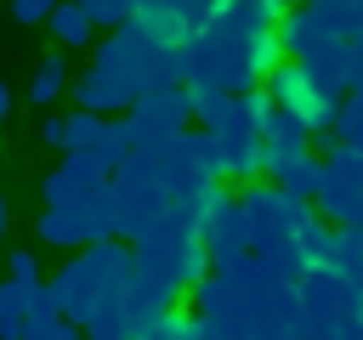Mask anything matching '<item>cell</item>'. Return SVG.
<instances>
[{
  "label": "cell",
  "instance_id": "21",
  "mask_svg": "<svg viewBox=\"0 0 363 340\" xmlns=\"http://www.w3.org/2000/svg\"><path fill=\"white\" fill-rule=\"evenodd\" d=\"M272 187H284L289 198H301V204H318V193H323V159H301L284 181H272Z\"/></svg>",
  "mask_w": 363,
  "mask_h": 340
},
{
  "label": "cell",
  "instance_id": "5",
  "mask_svg": "<svg viewBox=\"0 0 363 340\" xmlns=\"http://www.w3.org/2000/svg\"><path fill=\"white\" fill-rule=\"evenodd\" d=\"M267 119H272V96H267V91L233 96L227 119L210 130L216 147H221V170H227V176H238V181L267 176Z\"/></svg>",
  "mask_w": 363,
  "mask_h": 340
},
{
  "label": "cell",
  "instance_id": "1",
  "mask_svg": "<svg viewBox=\"0 0 363 340\" xmlns=\"http://www.w3.org/2000/svg\"><path fill=\"white\" fill-rule=\"evenodd\" d=\"M238 204H244V221H250V249L272 266V278L301 283V278H306L301 232L318 221V210L301 204V198H289L284 187H250Z\"/></svg>",
  "mask_w": 363,
  "mask_h": 340
},
{
  "label": "cell",
  "instance_id": "27",
  "mask_svg": "<svg viewBox=\"0 0 363 340\" xmlns=\"http://www.w3.org/2000/svg\"><path fill=\"white\" fill-rule=\"evenodd\" d=\"M6 119H11V85L0 79V125H6Z\"/></svg>",
  "mask_w": 363,
  "mask_h": 340
},
{
  "label": "cell",
  "instance_id": "19",
  "mask_svg": "<svg viewBox=\"0 0 363 340\" xmlns=\"http://www.w3.org/2000/svg\"><path fill=\"white\" fill-rule=\"evenodd\" d=\"M62 91H68V68H62V57H45V62L34 68V79H28V102H34V108H51Z\"/></svg>",
  "mask_w": 363,
  "mask_h": 340
},
{
  "label": "cell",
  "instance_id": "7",
  "mask_svg": "<svg viewBox=\"0 0 363 340\" xmlns=\"http://www.w3.org/2000/svg\"><path fill=\"white\" fill-rule=\"evenodd\" d=\"M318 215L335 232H357L363 227V153L352 142H329L323 159V193H318Z\"/></svg>",
  "mask_w": 363,
  "mask_h": 340
},
{
  "label": "cell",
  "instance_id": "9",
  "mask_svg": "<svg viewBox=\"0 0 363 340\" xmlns=\"http://www.w3.org/2000/svg\"><path fill=\"white\" fill-rule=\"evenodd\" d=\"M261 91L272 96V108H278V113H295L312 136H335V130H340V108H346V102L323 96L301 62H278V68H272V79H267Z\"/></svg>",
  "mask_w": 363,
  "mask_h": 340
},
{
  "label": "cell",
  "instance_id": "2",
  "mask_svg": "<svg viewBox=\"0 0 363 340\" xmlns=\"http://www.w3.org/2000/svg\"><path fill=\"white\" fill-rule=\"evenodd\" d=\"M91 68H96V74H108V79H119L136 102H142V96H153V91H164V85H187V62H182V51L153 45L136 23H130V28H113V34L96 45Z\"/></svg>",
  "mask_w": 363,
  "mask_h": 340
},
{
  "label": "cell",
  "instance_id": "20",
  "mask_svg": "<svg viewBox=\"0 0 363 340\" xmlns=\"http://www.w3.org/2000/svg\"><path fill=\"white\" fill-rule=\"evenodd\" d=\"M187 102H193L199 130H216V125L227 119V108H233V96H227V91H216V85H187Z\"/></svg>",
  "mask_w": 363,
  "mask_h": 340
},
{
  "label": "cell",
  "instance_id": "30",
  "mask_svg": "<svg viewBox=\"0 0 363 340\" xmlns=\"http://www.w3.org/2000/svg\"><path fill=\"white\" fill-rule=\"evenodd\" d=\"M301 6H312V0H301Z\"/></svg>",
  "mask_w": 363,
  "mask_h": 340
},
{
  "label": "cell",
  "instance_id": "23",
  "mask_svg": "<svg viewBox=\"0 0 363 340\" xmlns=\"http://www.w3.org/2000/svg\"><path fill=\"white\" fill-rule=\"evenodd\" d=\"M182 334H187V317H182V306H176V312H159L153 323H142L130 340H182Z\"/></svg>",
  "mask_w": 363,
  "mask_h": 340
},
{
  "label": "cell",
  "instance_id": "16",
  "mask_svg": "<svg viewBox=\"0 0 363 340\" xmlns=\"http://www.w3.org/2000/svg\"><path fill=\"white\" fill-rule=\"evenodd\" d=\"M193 306H199V317H210V323H227V317H255V312H250V295H244L227 272H210V278L193 289Z\"/></svg>",
  "mask_w": 363,
  "mask_h": 340
},
{
  "label": "cell",
  "instance_id": "13",
  "mask_svg": "<svg viewBox=\"0 0 363 340\" xmlns=\"http://www.w3.org/2000/svg\"><path fill=\"white\" fill-rule=\"evenodd\" d=\"M306 142H312V130H306L295 113H278V108H272V119H267V176L284 181L301 159H312Z\"/></svg>",
  "mask_w": 363,
  "mask_h": 340
},
{
  "label": "cell",
  "instance_id": "8",
  "mask_svg": "<svg viewBox=\"0 0 363 340\" xmlns=\"http://www.w3.org/2000/svg\"><path fill=\"white\" fill-rule=\"evenodd\" d=\"M153 164H159V187L170 193V204H176L182 193L216 187V181L227 176V170H221V147H216V136H210V130H187L182 142L159 147V153H153Z\"/></svg>",
  "mask_w": 363,
  "mask_h": 340
},
{
  "label": "cell",
  "instance_id": "28",
  "mask_svg": "<svg viewBox=\"0 0 363 340\" xmlns=\"http://www.w3.org/2000/svg\"><path fill=\"white\" fill-rule=\"evenodd\" d=\"M6 221H11V210H6V198H0V238H6Z\"/></svg>",
  "mask_w": 363,
  "mask_h": 340
},
{
  "label": "cell",
  "instance_id": "17",
  "mask_svg": "<svg viewBox=\"0 0 363 340\" xmlns=\"http://www.w3.org/2000/svg\"><path fill=\"white\" fill-rule=\"evenodd\" d=\"M0 340H28V283H0Z\"/></svg>",
  "mask_w": 363,
  "mask_h": 340
},
{
  "label": "cell",
  "instance_id": "25",
  "mask_svg": "<svg viewBox=\"0 0 363 340\" xmlns=\"http://www.w3.org/2000/svg\"><path fill=\"white\" fill-rule=\"evenodd\" d=\"M62 0H11V17L17 23H51Z\"/></svg>",
  "mask_w": 363,
  "mask_h": 340
},
{
  "label": "cell",
  "instance_id": "22",
  "mask_svg": "<svg viewBox=\"0 0 363 340\" xmlns=\"http://www.w3.org/2000/svg\"><path fill=\"white\" fill-rule=\"evenodd\" d=\"M136 11H142V0H96L91 23L96 28H125V23H136Z\"/></svg>",
  "mask_w": 363,
  "mask_h": 340
},
{
  "label": "cell",
  "instance_id": "4",
  "mask_svg": "<svg viewBox=\"0 0 363 340\" xmlns=\"http://www.w3.org/2000/svg\"><path fill=\"white\" fill-rule=\"evenodd\" d=\"M130 272H136V255H130V244H119V238H113V244H91V249L68 255V261L57 266V278H51L62 317L85 329V317L96 312V300H102L119 278H130Z\"/></svg>",
  "mask_w": 363,
  "mask_h": 340
},
{
  "label": "cell",
  "instance_id": "11",
  "mask_svg": "<svg viewBox=\"0 0 363 340\" xmlns=\"http://www.w3.org/2000/svg\"><path fill=\"white\" fill-rule=\"evenodd\" d=\"M108 181H113V170H108L96 153H68V159H57V170L45 176L40 198H45V210H57V204H79V198L102 193Z\"/></svg>",
  "mask_w": 363,
  "mask_h": 340
},
{
  "label": "cell",
  "instance_id": "12",
  "mask_svg": "<svg viewBox=\"0 0 363 340\" xmlns=\"http://www.w3.org/2000/svg\"><path fill=\"white\" fill-rule=\"evenodd\" d=\"M204 249H210V266H216V272H233L238 261L255 255V249H250V221H244V204H238V198H227V204L210 215Z\"/></svg>",
  "mask_w": 363,
  "mask_h": 340
},
{
  "label": "cell",
  "instance_id": "24",
  "mask_svg": "<svg viewBox=\"0 0 363 340\" xmlns=\"http://www.w3.org/2000/svg\"><path fill=\"white\" fill-rule=\"evenodd\" d=\"M6 278H17V283H40V261H34V249H11V255H6Z\"/></svg>",
  "mask_w": 363,
  "mask_h": 340
},
{
  "label": "cell",
  "instance_id": "29",
  "mask_svg": "<svg viewBox=\"0 0 363 340\" xmlns=\"http://www.w3.org/2000/svg\"><path fill=\"white\" fill-rule=\"evenodd\" d=\"M68 6H85V11H91V6H96V0H68Z\"/></svg>",
  "mask_w": 363,
  "mask_h": 340
},
{
  "label": "cell",
  "instance_id": "6",
  "mask_svg": "<svg viewBox=\"0 0 363 340\" xmlns=\"http://www.w3.org/2000/svg\"><path fill=\"white\" fill-rule=\"evenodd\" d=\"M295 289L306 312V340H352V329L363 323V289H352L335 266L306 272Z\"/></svg>",
  "mask_w": 363,
  "mask_h": 340
},
{
  "label": "cell",
  "instance_id": "18",
  "mask_svg": "<svg viewBox=\"0 0 363 340\" xmlns=\"http://www.w3.org/2000/svg\"><path fill=\"white\" fill-rule=\"evenodd\" d=\"M45 28L57 34V45H91V28H96V23H91V11H85V6H68V0H62V6H57V17H51Z\"/></svg>",
  "mask_w": 363,
  "mask_h": 340
},
{
  "label": "cell",
  "instance_id": "10",
  "mask_svg": "<svg viewBox=\"0 0 363 340\" xmlns=\"http://www.w3.org/2000/svg\"><path fill=\"white\" fill-rule=\"evenodd\" d=\"M125 125H130V142H136L142 153H159V147L182 142V136L193 130V102H187V85H164V91L142 96V102L125 113Z\"/></svg>",
  "mask_w": 363,
  "mask_h": 340
},
{
  "label": "cell",
  "instance_id": "14",
  "mask_svg": "<svg viewBox=\"0 0 363 340\" xmlns=\"http://www.w3.org/2000/svg\"><path fill=\"white\" fill-rule=\"evenodd\" d=\"M102 130H108V119H96V113H85V108H74V113H51V119L40 125V142H45V147H57V153L68 159V153H91V147L102 142Z\"/></svg>",
  "mask_w": 363,
  "mask_h": 340
},
{
  "label": "cell",
  "instance_id": "3",
  "mask_svg": "<svg viewBox=\"0 0 363 340\" xmlns=\"http://www.w3.org/2000/svg\"><path fill=\"white\" fill-rule=\"evenodd\" d=\"M130 255H136V272H147V278H159V283H170L176 295H193L216 266H210V249H204V232L199 227H187L176 210L147 232V238H136L130 244Z\"/></svg>",
  "mask_w": 363,
  "mask_h": 340
},
{
  "label": "cell",
  "instance_id": "26",
  "mask_svg": "<svg viewBox=\"0 0 363 340\" xmlns=\"http://www.w3.org/2000/svg\"><path fill=\"white\" fill-rule=\"evenodd\" d=\"M28 340H85V329H79V323H68V317H57V323L28 329Z\"/></svg>",
  "mask_w": 363,
  "mask_h": 340
},
{
  "label": "cell",
  "instance_id": "15",
  "mask_svg": "<svg viewBox=\"0 0 363 340\" xmlns=\"http://www.w3.org/2000/svg\"><path fill=\"white\" fill-rule=\"evenodd\" d=\"M74 102L85 108V113H96V119H108V113H130L136 108V96L119 85V79H108V74H96V68H85L79 79H74Z\"/></svg>",
  "mask_w": 363,
  "mask_h": 340
}]
</instances>
